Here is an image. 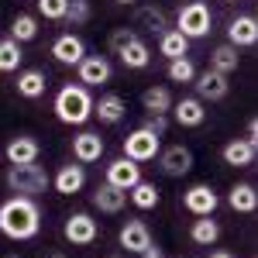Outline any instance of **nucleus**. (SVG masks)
<instances>
[{
  "label": "nucleus",
  "instance_id": "f03ea898",
  "mask_svg": "<svg viewBox=\"0 0 258 258\" xmlns=\"http://www.w3.org/2000/svg\"><path fill=\"white\" fill-rule=\"evenodd\" d=\"M55 117L62 124H86L93 117V97H90V86L83 83H66L59 93H55Z\"/></svg>",
  "mask_w": 258,
  "mask_h": 258
},
{
  "label": "nucleus",
  "instance_id": "1a4fd4ad",
  "mask_svg": "<svg viewBox=\"0 0 258 258\" xmlns=\"http://www.w3.org/2000/svg\"><path fill=\"white\" fill-rule=\"evenodd\" d=\"M193 86H197V100H210V103H217V100H224L227 93H231L227 76L217 73V69H207V73L193 76Z\"/></svg>",
  "mask_w": 258,
  "mask_h": 258
},
{
  "label": "nucleus",
  "instance_id": "f257e3e1",
  "mask_svg": "<svg viewBox=\"0 0 258 258\" xmlns=\"http://www.w3.org/2000/svg\"><path fill=\"white\" fill-rule=\"evenodd\" d=\"M41 231V210L31 197H11L0 203V234L11 241H31Z\"/></svg>",
  "mask_w": 258,
  "mask_h": 258
},
{
  "label": "nucleus",
  "instance_id": "9d476101",
  "mask_svg": "<svg viewBox=\"0 0 258 258\" xmlns=\"http://www.w3.org/2000/svg\"><path fill=\"white\" fill-rule=\"evenodd\" d=\"M107 182L127 193V189H131L135 182H141V165H138V162H131V159H124V155H120V159H114L110 165H107Z\"/></svg>",
  "mask_w": 258,
  "mask_h": 258
},
{
  "label": "nucleus",
  "instance_id": "dca6fc26",
  "mask_svg": "<svg viewBox=\"0 0 258 258\" xmlns=\"http://www.w3.org/2000/svg\"><path fill=\"white\" fill-rule=\"evenodd\" d=\"M258 41V21L251 14H241L227 24V45H234V48H248V45H255Z\"/></svg>",
  "mask_w": 258,
  "mask_h": 258
},
{
  "label": "nucleus",
  "instance_id": "e433bc0d",
  "mask_svg": "<svg viewBox=\"0 0 258 258\" xmlns=\"http://www.w3.org/2000/svg\"><path fill=\"white\" fill-rule=\"evenodd\" d=\"M141 127L162 138V135L169 131V117H165V114H145V120H141Z\"/></svg>",
  "mask_w": 258,
  "mask_h": 258
},
{
  "label": "nucleus",
  "instance_id": "aec40b11",
  "mask_svg": "<svg viewBox=\"0 0 258 258\" xmlns=\"http://www.w3.org/2000/svg\"><path fill=\"white\" fill-rule=\"evenodd\" d=\"M117 59H120V66H124V69H148V66H152V48H148V45L135 35V38H131L117 52Z\"/></svg>",
  "mask_w": 258,
  "mask_h": 258
},
{
  "label": "nucleus",
  "instance_id": "2eb2a0df",
  "mask_svg": "<svg viewBox=\"0 0 258 258\" xmlns=\"http://www.w3.org/2000/svg\"><path fill=\"white\" fill-rule=\"evenodd\" d=\"M52 55L62 66H80V59L86 55V41L80 35H59V38L52 41Z\"/></svg>",
  "mask_w": 258,
  "mask_h": 258
},
{
  "label": "nucleus",
  "instance_id": "423d86ee",
  "mask_svg": "<svg viewBox=\"0 0 258 258\" xmlns=\"http://www.w3.org/2000/svg\"><path fill=\"white\" fill-rule=\"evenodd\" d=\"M62 234H66V241L69 244H76V248H86V244H93V241L100 238V224L90 214H69L66 217V224H62Z\"/></svg>",
  "mask_w": 258,
  "mask_h": 258
},
{
  "label": "nucleus",
  "instance_id": "f3484780",
  "mask_svg": "<svg viewBox=\"0 0 258 258\" xmlns=\"http://www.w3.org/2000/svg\"><path fill=\"white\" fill-rule=\"evenodd\" d=\"M103 155V138H100L97 131H83L73 138V159L80 162V165H90V162H100Z\"/></svg>",
  "mask_w": 258,
  "mask_h": 258
},
{
  "label": "nucleus",
  "instance_id": "c85d7f7f",
  "mask_svg": "<svg viewBox=\"0 0 258 258\" xmlns=\"http://www.w3.org/2000/svg\"><path fill=\"white\" fill-rule=\"evenodd\" d=\"M135 24H138V28H148V31H155V35L169 31V18H165V11H162V7H155V4H148V7H138V14H135Z\"/></svg>",
  "mask_w": 258,
  "mask_h": 258
},
{
  "label": "nucleus",
  "instance_id": "5701e85b",
  "mask_svg": "<svg viewBox=\"0 0 258 258\" xmlns=\"http://www.w3.org/2000/svg\"><path fill=\"white\" fill-rule=\"evenodd\" d=\"M227 207L238 210V214H255L258 210V193L251 182H234L227 189Z\"/></svg>",
  "mask_w": 258,
  "mask_h": 258
},
{
  "label": "nucleus",
  "instance_id": "c9c22d12",
  "mask_svg": "<svg viewBox=\"0 0 258 258\" xmlns=\"http://www.w3.org/2000/svg\"><path fill=\"white\" fill-rule=\"evenodd\" d=\"M135 35H138L135 28H114V31H110V38H107V48L117 55V52H120V48H124L131 38H135Z\"/></svg>",
  "mask_w": 258,
  "mask_h": 258
},
{
  "label": "nucleus",
  "instance_id": "412c9836",
  "mask_svg": "<svg viewBox=\"0 0 258 258\" xmlns=\"http://www.w3.org/2000/svg\"><path fill=\"white\" fill-rule=\"evenodd\" d=\"M52 186L62 197H73V193H80L83 186H86V169L83 165H62L59 172H55V179H52Z\"/></svg>",
  "mask_w": 258,
  "mask_h": 258
},
{
  "label": "nucleus",
  "instance_id": "7c9ffc66",
  "mask_svg": "<svg viewBox=\"0 0 258 258\" xmlns=\"http://www.w3.org/2000/svg\"><path fill=\"white\" fill-rule=\"evenodd\" d=\"M21 59H24L21 41L0 38V73H18V69H21Z\"/></svg>",
  "mask_w": 258,
  "mask_h": 258
},
{
  "label": "nucleus",
  "instance_id": "20e7f679",
  "mask_svg": "<svg viewBox=\"0 0 258 258\" xmlns=\"http://www.w3.org/2000/svg\"><path fill=\"white\" fill-rule=\"evenodd\" d=\"M210 24H214V14H210V7L203 4V0H189V4H182L176 14V31L179 35H186V38H207L210 35Z\"/></svg>",
  "mask_w": 258,
  "mask_h": 258
},
{
  "label": "nucleus",
  "instance_id": "f8f14e48",
  "mask_svg": "<svg viewBox=\"0 0 258 258\" xmlns=\"http://www.w3.org/2000/svg\"><path fill=\"white\" fill-rule=\"evenodd\" d=\"M4 155H7V162H11V165H28V162H38L41 145L31 138V135H18V138L7 141Z\"/></svg>",
  "mask_w": 258,
  "mask_h": 258
},
{
  "label": "nucleus",
  "instance_id": "6e6552de",
  "mask_svg": "<svg viewBox=\"0 0 258 258\" xmlns=\"http://www.w3.org/2000/svg\"><path fill=\"white\" fill-rule=\"evenodd\" d=\"M155 159H159V169L172 179L186 176V172L193 169V152H189L186 145H169V148H162Z\"/></svg>",
  "mask_w": 258,
  "mask_h": 258
},
{
  "label": "nucleus",
  "instance_id": "c756f323",
  "mask_svg": "<svg viewBox=\"0 0 258 258\" xmlns=\"http://www.w3.org/2000/svg\"><path fill=\"white\" fill-rule=\"evenodd\" d=\"M238 62H241V55H238L234 45H217V48L210 52V69H217L224 76H231V73L238 69Z\"/></svg>",
  "mask_w": 258,
  "mask_h": 258
},
{
  "label": "nucleus",
  "instance_id": "b1692460",
  "mask_svg": "<svg viewBox=\"0 0 258 258\" xmlns=\"http://www.w3.org/2000/svg\"><path fill=\"white\" fill-rule=\"evenodd\" d=\"M18 93L24 100H38L41 93H45V86H48V76L41 73V69H24V73H18Z\"/></svg>",
  "mask_w": 258,
  "mask_h": 258
},
{
  "label": "nucleus",
  "instance_id": "ddd939ff",
  "mask_svg": "<svg viewBox=\"0 0 258 258\" xmlns=\"http://www.w3.org/2000/svg\"><path fill=\"white\" fill-rule=\"evenodd\" d=\"M76 69H80L83 86H103V83H110V62L103 59V55H83Z\"/></svg>",
  "mask_w": 258,
  "mask_h": 258
},
{
  "label": "nucleus",
  "instance_id": "a19ab883",
  "mask_svg": "<svg viewBox=\"0 0 258 258\" xmlns=\"http://www.w3.org/2000/svg\"><path fill=\"white\" fill-rule=\"evenodd\" d=\"M114 4H135V0H114Z\"/></svg>",
  "mask_w": 258,
  "mask_h": 258
},
{
  "label": "nucleus",
  "instance_id": "c03bdc74",
  "mask_svg": "<svg viewBox=\"0 0 258 258\" xmlns=\"http://www.w3.org/2000/svg\"><path fill=\"white\" fill-rule=\"evenodd\" d=\"M114 258H127V255H114Z\"/></svg>",
  "mask_w": 258,
  "mask_h": 258
},
{
  "label": "nucleus",
  "instance_id": "72a5a7b5",
  "mask_svg": "<svg viewBox=\"0 0 258 258\" xmlns=\"http://www.w3.org/2000/svg\"><path fill=\"white\" fill-rule=\"evenodd\" d=\"M66 18L73 21V24H86V21L93 18V7H90V0H69V7H66Z\"/></svg>",
  "mask_w": 258,
  "mask_h": 258
},
{
  "label": "nucleus",
  "instance_id": "0eeeda50",
  "mask_svg": "<svg viewBox=\"0 0 258 258\" xmlns=\"http://www.w3.org/2000/svg\"><path fill=\"white\" fill-rule=\"evenodd\" d=\"M182 207H186L193 217H210V214L220 207V197H217V189H214V186L197 182V186H189V189L182 193Z\"/></svg>",
  "mask_w": 258,
  "mask_h": 258
},
{
  "label": "nucleus",
  "instance_id": "bb28decb",
  "mask_svg": "<svg viewBox=\"0 0 258 258\" xmlns=\"http://www.w3.org/2000/svg\"><path fill=\"white\" fill-rule=\"evenodd\" d=\"M141 107H145V114H169L172 110V93L165 86H148L141 93Z\"/></svg>",
  "mask_w": 258,
  "mask_h": 258
},
{
  "label": "nucleus",
  "instance_id": "9b49d317",
  "mask_svg": "<svg viewBox=\"0 0 258 258\" xmlns=\"http://www.w3.org/2000/svg\"><path fill=\"white\" fill-rule=\"evenodd\" d=\"M93 117H100V124H120L127 117V100L120 93H103L100 100H93Z\"/></svg>",
  "mask_w": 258,
  "mask_h": 258
},
{
  "label": "nucleus",
  "instance_id": "4c0bfd02",
  "mask_svg": "<svg viewBox=\"0 0 258 258\" xmlns=\"http://www.w3.org/2000/svg\"><path fill=\"white\" fill-rule=\"evenodd\" d=\"M138 255H141V258H165V255H162V248H159V244H155V241H148V244L141 248Z\"/></svg>",
  "mask_w": 258,
  "mask_h": 258
},
{
  "label": "nucleus",
  "instance_id": "a878e982",
  "mask_svg": "<svg viewBox=\"0 0 258 258\" xmlns=\"http://www.w3.org/2000/svg\"><path fill=\"white\" fill-rule=\"evenodd\" d=\"M189 238H193V244H200V248H210V244L220 238V224L214 220V214H210V217H197V220H193Z\"/></svg>",
  "mask_w": 258,
  "mask_h": 258
},
{
  "label": "nucleus",
  "instance_id": "4468645a",
  "mask_svg": "<svg viewBox=\"0 0 258 258\" xmlns=\"http://www.w3.org/2000/svg\"><path fill=\"white\" fill-rule=\"evenodd\" d=\"M224 162L227 165H234V169H248V165H255V155H258V145L248 138H231L224 145Z\"/></svg>",
  "mask_w": 258,
  "mask_h": 258
},
{
  "label": "nucleus",
  "instance_id": "cd10ccee",
  "mask_svg": "<svg viewBox=\"0 0 258 258\" xmlns=\"http://www.w3.org/2000/svg\"><path fill=\"white\" fill-rule=\"evenodd\" d=\"M159 52L165 55V59H182V55L189 52V38L179 35L176 28H169V31H162V35H159Z\"/></svg>",
  "mask_w": 258,
  "mask_h": 258
},
{
  "label": "nucleus",
  "instance_id": "4be33fe9",
  "mask_svg": "<svg viewBox=\"0 0 258 258\" xmlns=\"http://www.w3.org/2000/svg\"><path fill=\"white\" fill-rule=\"evenodd\" d=\"M93 207H97L100 214H120L127 207V193L117 189V186H110V182H103V186H97V193H93Z\"/></svg>",
  "mask_w": 258,
  "mask_h": 258
},
{
  "label": "nucleus",
  "instance_id": "2f4dec72",
  "mask_svg": "<svg viewBox=\"0 0 258 258\" xmlns=\"http://www.w3.org/2000/svg\"><path fill=\"white\" fill-rule=\"evenodd\" d=\"M11 38L14 41H35L38 38V18H31V14H18V18L11 21Z\"/></svg>",
  "mask_w": 258,
  "mask_h": 258
},
{
  "label": "nucleus",
  "instance_id": "79ce46f5",
  "mask_svg": "<svg viewBox=\"0 0 258 258\" xmlns=\"http://www.w3.org/2000/svg\"><path fill=\"white\" fill-rule=\"evenodd\" d=\"M48 258H66V255H59V251H55V255H48Z\"/></svg>",
  "mask_w": 258,
  "mask_h": 258
},
{
  "label": "nucleus",
  "instance_id": "473e14b6",
  "mask_svg": "<svg viewBox=\"0 0 258 258\" xmlns=\"http://www.w3.org/2000/svg\"><path fill=\"white\" fill-rule=\"evenodd\" d=\"M165 73H169L172 83H193V76H197L193 62L186 59V55H182V59H169V69H165Z\"/></svg>",
  "mask_w": 258,
  "mask_h": 258
},
{
  "label": "nucleus",
  "instance_id": "6ab92c4d",
  "mask_svg": "<svg viewBox=\"0 0 258 258\" xmlns=\"http://www.w3.org/2000/svg\"><path fill=\"white\" fill-rule=\"evenodd\" d=\"M117 241H120V248H127V255H138L141 248L152 241V231H148L145 220H127V224L120 227Z\"/></svg>",
  "mask_w": 258,
  "mask_h": 258
},
{
  "label": "nucleus",
  "instance_id": "a211bd4d",
  "mask_svg": "<svg viewBox=\"0 0 258 258\" xmlns=\"http://www.w3.org/2000/svg\"><path fill=\"white\" fill-rule=\"evenodd\" d=\"M172 117H176L179 127H200V124L207 120L203 100H197V97H182L179 103H172Z\"/></svg>",
  "mask_w": 258,
  "mask_h": 258
},
{
  "label": "nucleus",
  "instance_id": "ea45409f",
  "mask_svg": "<svg viewBox=\"0 0 258 258\" xmlns=\"http://www.w3.org/2000/svg\"><path fill=\"white\" fill-rule=\"evenodd\" d=\"M210 258H234V255H231V251H214Z\"/></svg>",
  "mask_w": 258,
  "mask_h": 258
},
{
  "label": "nucleus",
  "instance_id": "37998d69",
  "mask_svg": "<svg viewBox=\"0 0 258 258\" xmlns=\"http://www.w3.org/2000/svg\"><path fill=\"white\" fill-rule=\"evenodd\" d=\"M4 258H21V255H4Z\"/></svg>",
  "mask_w": 258,
  "mask_h": 258
},
{
  "label": "nucleus",
  "instance_id": "58836bf2",
  "mask_svg": "<svg viewBox=\"0 0 258 258\" xmlns=\"http://www.w3.org/2000/svg\"><path fill=\"white\" fill-rule=\"evenodd\" d=\"M255 138H258V120L251 117L248 120V141H255Z\"/></svg>",
  "mask_w": 258,
  "mask_h": 258
},
{
  "label": "nucleus",
  "instance_id": "393cba45",
  "mask_svg": "<svg viewBox=\"0 0 258 258\" xmlns=\"http://www.w3.org/2000/svg\"><path fill=\"white\" fill-rule=\"evenodd\" d=\"M127 197H131V203H135L138 210H155L162 203V189L155 182H145V179H141V182H135V186L127 189Z\"/></svg>",
  "mask_w": 258,
  "mask_h": 258
},
{
  "label": "nucleus",
  "instance_id": "7ed1b4c3",
  "mask_svg": "<svg viewBox=\"0 0 258 258\" xmlns=\"http://www.w3.org/2000/svg\"><path fill=\"white\" fill-rule=\"evenodd\" d=\"M4 182H7V189H11V193L35 200L38 193H45V186H48L52 179H48V172L41 169L38 162H28V165H7Z\"/></svg>",
  "mask_w": 258,
  "mask_h": 258
},
{
  "label": "nucleus",
  "instance_id": "39448f33",
  "mask_svg": "<svg viewBox=\"0 0 258 258\" xmlns=\"http://www.w3.org/2000/svg\"><path fill=\"white\" fill-rule=\"evenodd\" d=\"M162 152V138L159 135H152V131H145V127H138V131H131L127 138H124V159L131 162H152L155 155Z\"/></svg>",
  "mask_w": 258,
  "mask_h": 258
},
{
  "label": "nucleus",
  "instance_id": "f704fd0d",
  "mask_svg": "<svg viewBox=\"0 0 258 258\" xmlns=\"http://www.w3.org/2000/svg\"><path fill=\"white\" fill-rule=\"evenodd\" d=\"M35 4H38V14L48 21H62L66 7H69V0H35Z\"/></svg>",
  "mask_w": 258,
  "mask_h": 258
}]
</instances>
